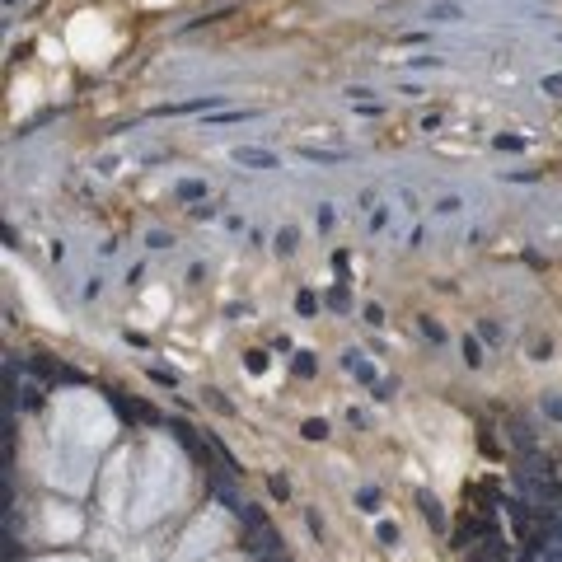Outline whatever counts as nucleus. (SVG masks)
<instances>
[{"label": "nucleus", "mask_w": 562, "mask_h": 562, "mask_svg": "<svg viewBox=\"0 0 562 562\" xmlns=\"http://www.w3.org/2000/svg\"><path fill=\"white\" fill-rule=\"evenodd\" d=\"M244 548H248L253 558H281V535L272 530V520H263V525H253V530H248Z\"/></svg>", "instance_id": "1"}, {"label": "nucleus", "mask_w": 562, "mask_h": 562, "mask_svg": "<svg viewBox=\"0 0 562 562\" xmlns=\"http://www.w3.org/2000/svg\"><path fill=\"white\" fill-rule=\"evenodd\" d=\"M230 160L244 164V169H277V150H268V145H235L230 150Z\"/></svg>", "instance_id": "2"}, {"label": "nucleus", "mask_w": 562, "mask_h": 562, "mask_svg": "<svg viewBox=\"0 0 562 562\" xmlns=\"http://www.w3.org/2000/svg\"><path fill=\"white\" fill-rule=\"evenodd\" d=\"M113 408H117V412H122L127 422H145V427H164V417L155 412V408H150V403H136V399L127 403L122 394H113Z\"/></svg>", "instance_id": "3"}, {"label": "nucleus", "mask_w": 562, "mask_h": 562, "mask_svg": "<svg viewBox=\"0 0 562 562\" xmlns=\"http://www.w3.org/2000/svg\"><path fill=\"white\" fill-rule=\"evenodd\" d=\"M342 371H347V375H356V379H361V384H371V389L379 384V379H375V366H371V361H366V356H361L356 347H351V351H342Z\"/></svg>", "instance_id": "4"}, {"label": "nucleus", "mask_w": 562, "mask_h": 562, "mask_svg": "<svg viewBox=\"0 0 562 562\" xmlns=\"http://www.w3.org/2000/svg\"><path fill=\"white\" fill-rule=\"evenodd\" d=\"M300 160L309 164H347L351 150H328V145H300Z\"/></svg>", "instance_id": "5"}, {"label": "nucleus", "mask_w": 562, "mask_h": 562, "mask_svg": "<svg viewBox=\"0 0 562 562\" xmlns=\"http://www.w3.org/2000/svg\"><path fill=\"white\" fill-rule=\"evenodd\" d=\"M417 506H422V515H427L431 530H450V520H445V506H441L431 492H417Z\"/></svg>", "instance_id": "6"}, {"label": "nucleus", "mask_w": 562, "mask_h": 562, "mask_svg": "<svg viewBox=\"0 0 562 562\" xmlns=\"http://www.w3.org/2000/svg\"><path fill=\"white\" fill-rule=\"evenodd\" d=\"M220 104H225V99H220V94H207V99H187V104L160 108V113H202V108H207V113H211V108H220Z\"/></svg>", "instance_id": "7"}, {"label": "nucleus", "mask_w": 562, "mask_h": 562, "mask_svg": "<svg viewBox=\"0 0 562 562\" xmlns=\"http://www.w3.org/2000/svg\"><path fill=\"white\" fill-rule=\"evenodd\" d=\"M174 197H178V202H192V207H197V202H207V183H197V178H183V183L174 187Z\"/></svg>", "instance_id": "8"}, {"label": "nucleus", "mask_w": 562, "mask_h": 562, "mask_svg": "<svg viewBox=\"0 0 562 562\" xmlns=\"http://www.w3.org/2000/svg\"><path fill=\"white\" fill-rule=\"evenodd\" d=\"M459 14H464V10H459L455 0H436V5L427 10V19H441V24H455Z\"/></svg>", "instance_id": "9"}, {"label": "nucleus", "mask_w": 562, "mask_h": 562, "mask_svg": "<svg viewBox=\"0 0 562 562\" xmlns=\"http://www.w3.org/2000/svg\"><path fill=\"white\" fill-rule=\"evenodd\" d=\"M511 441H515V445H520L525 455L535 459V450H539V445H535V436H530V427H525V422H511ZM535 464H539V459H535Z\"/></svg>", "instance_id": "10"}, {"label": "nucleus", "mask_w": 562, "mask_h": 562, "mask_svg": "<svg viewBox=\"0 0 562 562\" xmlns=\"http://www.w3.org/2000/svg\"><path fill=\"white\" fill-rule=\"evenodd\" d=\"M459 351H464V361H469V371H478L482 361H487V356H482V342H478V338H469V333H464V342H459Z\"/></svg>", "instance_id": "11"}, {"label": "nucleus", "mask_w": 562, "mask_h": 562, "mask_svg": "<svg viewBox=\"0 0 562 562\" xmlns=\"http://www.w3.org/2000/svg\"><path fill=\"white\" fill-rule=\"evenodd\" d=\"M323 300H328V309H338V314H347V309H351V295H347V281H338V286H333V291L323 295Z\"/></svg>", "instance_id": "12"}, {"label": "nucleus", "mask_w": 562, "mask_h": 562, "mask_svg": "<svg viewBox=\"0 0 562 562\" xmlns=\"http://www.w3.org/2000/svg\"><path fill=\"white\" fill-rule=\"evenodd\" d=\"M295 244H300L295 225H281V230H277V253H281V258H291V253H295Z\"/></svg>", "instance_id": "13"}, {"label": "nucleus", "mask_w": 562, "mask_h": 562, "mask_svg": "<svg viewBox=\"0 0 562 562\" xmlns=\"http://www.w3.org/2000/svg\"><path fill=\"white\" fill-rule=\"evenodd\" d=\"M295 375H300V379H314V375H319L314 351H295Z\"/></svg>", "instance_id": "14"}, {"label": "nucleus", "mask_w": 562, "mask_h": 562, "mask_svg": "<svg viewBox=\"0 0 562 562\" xmlns=\"http://www.w3.org/2000/svg\"><path fill=\"white\" fill-rule=\"evenodd\" d=\"M295 309H300V319H314V314H319V295H314V291H300V295H295Z\"/></svg>", "instance_id": "15"}, {"label": "nucleus", "mask_w": 562, "mask_h": 562, "mask_svg": "<svg viewBox=\"0 0 562 562\" xmlns=\"http://www.w3.org/2000/svg\"><path fill=\"white\" fill-rule=\"evenodd\" d=\"M207 403H211V408H215V412H220V417H235V403L225 399L220 389H207Z\"/></svg>", "instance_id": "16"}, {"label": "nucleus", "mask_w": 562, "mask_h": 562, "mask_svg": "<svg viewBox=\"0 0 562 562\" xmlns=\"http://www.w3.org/2000/svg\"><path fill=\"white\" fill-rule=\"evenodd\" d=\"M300 436H305V441H323V436H328V422H323V417H309V422L300 427Z\"/></svg>", "instance_id": "17"}, {"label": "nucleus", "mask_w": 562, "mask_h": 562, "mask_svg": "<svg viewBox=\"0 0 562 562\" xmlns=\"http://www.w3.org/2000/svg\"><path fill=\"white\" fill-rule=\"evenodd\" d=\"M375 539H379L384 548H394V543H399V525H394V520H379V530H375Z\"/></svg>", "instance_id": "18"}, {"label": "nucleus", "mask_w": 562, "mask_h": 562, "mask_svg": "<svg viewBox=\"0 0 562 562\" xmlns=\"http://www.w3.org/2000/svg\"><path fill=\"white\" fill-rule=\"evenodd\" d=\"M478 338L482 342H492V347H502V328H497L492 319H478Z\"/></svg>", "instance_id": "19"}, {"label": "nucleus", "mask_w": 562, "mask_h": 562, "mask_svg": "<svg viewBox=\"0 0 562 562\" xmlns=\"http://www.w3.org/2000/svg\"><path fill=\"white\" fill-rule=\"evenodd\" d=\"M553 356V342L548 338H530V361H548Z\"/></svg>", "instance_id": "20"}, {"label": "nucleus", "mask_w": 562, "mask_h": 562, "mask_svg": "<svg viewBox=\"0 0 562 562\" xmlns=\"http://www.w3.org/2000/svg\"><path fill=\"white\" fill-rule=\"evenodd\" d=\"M150 379H155L160 389H178V375H174V371H164V366H150Z\"/></svg>", "instance_id": "21"}, {"label": "nucleus", "mask_w": 562, "mask_h": 562, "mask_svg": "<svg viewBox=\"0 0 562 562\" xmlns=\"http://www.w3.org/2000/svg\"><path fill=\"white\" fill-rule=\"evenodd\" d=\"M356 506L375 515V511H379V492H375V487H361V492H356Z\"/></svg>", "instance_id": "22"}, {"label": "nucleus", "mask_w": 562, "mask_h": 562, "mask_svg": "<svg viewBox=\"0 0 562 562\" xmlns=\"http://www.w3.org/2000/svg\"><path fill=\"white\" fill-rule=\"evenodd\" d=\"M244 366H248L253 375H263V371H268V351H258V347H253V351H244Z\"/></svg>", "instance_id": "23"}, {"label": "nucleus", "mask_w": 562, "mask_h": 562, "mask_svg": "<svg viewBox=\"0 0 562 562\" xmlns=\"http://www.w3.org/2000/svg\"><path fill=\"white\" fill-rule=\"evenodd\" d=\"M459 207H464V197H455V192H450V197H441V202H436L431 211H436V215H455Z\"/></svg>", "instance_id": "24"}, {"label": "nucleus", "mask_w": 562, "mask_h": 562, "mask_svg": "<svg viewBox=\"0 0 562 562\" xmlns=\"http://www.w3.org/2000/svg\"><path fill=\"white\" fill-rule=\"evenodd\" d=\"M417 328H422V338H431V342H445V328L436 319H417Z\"/></svg>", "instance_id": "25"}, {"label": "nucleus", "mask_w": 562, "mask_h": 562, "mask_svg": "<svg viewBox=\"0 0 562 562\" xmlns=\"http://www.w3.org/2000/svg\"><path fill=\"white\" fill-rule=\"evenodd\" d=\"M473 535H478V525H473V520H464V525L455 530V548H469V543H473Z\"/></svg>", "instance_id": "26"}, {"label": "nucleus", "mask_w": 562, "mask_h": 562, "mask_svg": "<svg viewBox=\"0 0 562 562\" xmlns=\"http://www.w3.org/2000/svg\"><path fill=\"white\" fill-rule=\"evenodd\" d=\"M248 117H258L253 108H235V113H215L211 122H248Z\"/></svg>", "instance_id": "27"}, {"label": "nucleus", "mask_w": 562, "mask_h": 562, "mask_svg": "<svg viewBox=\"0 0 562 562\" xmlns=\"http://www.w3.org/2000/svg\"><path fill=\"white\" fill-rule=\"evenodd\" d=\"M530 562H562V543H543Z\"/></svg>", "instance_id": "28"}, {"label": "nucleus", "mask_w": 562, "mask_h": 562, "mask_svg": "<svg viewBox=\"0 0 562 562\" xmlns=\"http://www.w3.org/2000/svg\"><path fill=\"white\" fill-rule=\"evenodd\" d=\"M268 492L277 497V502H286V497H291V482H286V478H277V473H272V478H268Z\"/></svg>", "instance_id": "29"}, {"label": "nucleus", "mask_w": 562, "mask_h": 562, "mask_svg": "<svg viewBox=\"0 0 562 562\" xmlns=\"http://www.w3.org/2000/svg\"><path fill=\"white\" fill-rule=\"evenodd\" d=\"M24 408H28V412H38V408H43V389H38V384H24Z\"/></svg>", "instance_id": "30"}, {"label": "nucleus", "mask_w": 562, "mask_h": 562, "mask_svg": "<svg viewBox=\"0 0 562 562\" xmlns=\"http://www.w3.org/2000/svg\"><path fill=\"white\" fill-rule=\"evenodd\" d=\"M145 244H150V248H174V235H164V230H150V235H145Z\"/></svg>", "instance_id": "31"}, {"label": "nucleus", "mask_w": 562, "mask_h": 562, "mask_svg": "<svg viewBox=\"0 0 562 562\" xmlns=\"http://www.w3.org/2000/svg\"><path fill=\"white\" fill-rule=\"evenodd\" d=\"M492 145H497V150H525L520 136H492Z\"/></svg>", "instance_id": "32"}, {"label": "nucleus", "mask_w": 562, "mask_h": 562, "mask_svg": "<svg viewBox=\"0 0 562 562\" xmlns=\"http://www.w3.org/2000/svg\"><path fill=\"white\" fill-rule=\"evenodd\" d=\"M361 319L371 323V328H379V323H384V309H379V305H366V309H361Z\"/></svg>", "instance_id": "33"}, {"label": "nucleus", "mask_w": 562, "mask_h": 562, "mask_svg": "<svg viewBox=\"0 0 562 562\" xmlns=\"http://www.w3.org/2000/svg\"><path fill=\"white\" fill-rule=\"evenodd\" d=\"M187 211H192V220H211L215 207H211V202H197V207H187Z\"/></svg>", "instance_id": "34"}, {"label": "nucleus", "mask_w": 562, "mask_h": 562, "mask_svg": "<svg viewBox=\"0 0 562 562\" xmlns=\"http://www.w3.org/2000/svg\"><path fill=\"white\" fill-rule=\"evenodd\" d=\"M543 94H558L562 99V75H543Z\"/></svg>", "instance_id": "35"}, {"label": "nucleus", "mask_w": 562, "mask_h": 562, "mask_svg": "<svg viewBox=\"0 0 562 562\" xmlns=\"http://www.w3.org/2000/svg\"><path fill=\"white\" fill-rule=\"evenodd\" d=\"M543 412H548L553 422H562V399H543Z\"/></svg>", "instance_id": "36"}, {"label": "nucleus", "mask_w": 562, "mask_h": 562, "mask_svg": "<svg viewBox=\"0 0 562 562\" xmlns=\"http://www.w3.org/2000/svg\"><path fill=\"white\" fill-rule=\"evenodd\" d=\"M305 525H309V535H323V520H319V511H305Z\"/></svg>", "instance_id": "37"}, {"label": "nucleus", "mask_w": 562, "mask_h": 562, "mask_svg": "<svg viewBox=\"0 0 562 562\" xmlns=\"http://www.w3.org/2000/svg\"><path fill=\"white\" fill-rule=\"evenodd\" d=\"M314 220H319V230H328V225H333V207H319V211H314Z\"/></svg>", "instance_id": "38"}, {"label": "nucleus", "mask_w": 562, "mask_h": 562, "mask_svg": "<svg viewBox=\"0 0 562 562\" xmlns=\"http://www.w3.org/2000/svg\"><path fill=\"white\" fill-rule=\"evenodd\" d=\"M187 281H192V286H197V281H207V268H202V263H192V268H187Z\"/></svg>", "instance_id": "39"}, {"label": "nucleus", "mask_w": 562, "mask_h": 562, "mask_svg": "<svg viewBox=\"0 0 562 562\" xmlns=\"http://www.w3.org/2000/svg\"><path fill=\"white\" fill-rule=\"evenodd\" d=\"M469 562H492V558H487V553L478 548V553H469Z\"/></svg>", "instance_id": "40"}, {"label": "nucleus", "mask_w": 562, "mask_h": 562, "mask_svg": "<svg viewBox=\"0 0 562 562\" xmlns=\"http://www.w3.org/2000/svg\"><path fill=\"white\" fill-rule=\"evenodd\" d=\"M263 562H281V558H263Z\"/></svg>", "instance_id": "41"}, {"label": "nucleus", "mask_w": 562, "mask_h": 562, "mask_svg": "<svg viewBox=\"0 0 562 562\" xmlns=\"http://www.w3.org/2000/svg\"><path fill=\"white\" fill-rule=\"evenodd\" d=\"M5 5H14V0H5Z\"/></svg>", "instance_id": "42"}]
</instances>
